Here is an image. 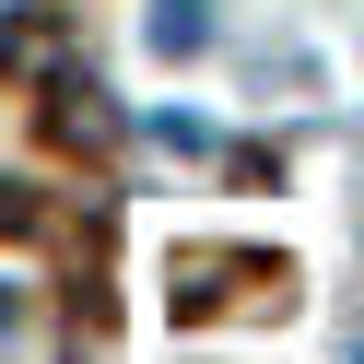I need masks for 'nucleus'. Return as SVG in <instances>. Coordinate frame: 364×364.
Segmentation results:
<instances>
[{"label": "nucleus", "mask_w": 364, "mask_h": 364, "mask_svg": "<svg viewBox=\"0 0 364 364\" xmlns=\"http://www.w3.org/2000/svg\"><path fill=\"white\" fill-rule=\"evenodd\" d=\"M212 48V0H153V59H200Z\"/></svg>", "instance_id": "nucleus-1"}]
</instances>
